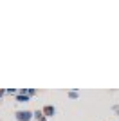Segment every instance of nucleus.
I'll use <instances>...</instances> for the list:
<instances>
[{
	"label": "nucleus",
	"mask_w": 119,
	"mask_h": 121,
	"mask_svg": "<svg viewBox=\"0 0 119 121\" xmlns=\"http://www.w3.org/2000/svg\"><path fill=\"white\" fill-rule=\"evenodd\" d=\"M4 94H5V91H0V98H2V96H4Z\"/></svg>",
	"instance_id": "obj_9"
},
{
	"label": "nucleus",
	"mask_w": 119,
	"mask_h": 121,
	"mask_svg": "<svg viewBox=\"0 0 119 121\" xmlns=\"http://www.w3.org/2000/svg\"><path fill=\"white\" fill-rule=\"evenodd\" d=\"M36 92H38L36 89H27V96H29V98H33V96H36Z\"/></svg>",
	"instance_id": "obj_7"
},
{
	"label": "nucleus",
	"mask_w": 119,
	"mask_h": 121,
	"mask_svg": "<svg viewBox=\"0 0 119 121\" xmlns=\"http://www.w3.org/2000/svg\"><path fill=\"white\" fill-rule=\"evenodd\" d=\"M69 98H70V99H78V98H79V91H74V89L69 91Z\"/></svg>",
	"instance_id": "obj_5"
},
{
	"label": "nucleus",
	"mask_w": 119,
	"mask_h": 121,
	"mask_svg": "<svg viewBox=\"0 0 119 121\" xmlns=\"http://www.w3.org/2000/svg\"><path fill=\"white\" fill-rule=\"evenodd\" d=\"M42 110H43V114H45V117H47V119H49V117H52V116L56 114V108H54L52 105H45Z\"/></svg>",
	"instance_id": "obj_2"
},
{
	"label": "nucleus",
	"mask_w": 119,
	"mask_h": 121,
	"mask_svg": "<svg viewBox=\"0 0 119 121\" xmlns=\"http://www.w3.org/2000/svg\"><path fill=\"white\" fill-rule=\"evenodd\" d=\"M33 116H34L36 121H47V117H45L43 110H34V112H33Z\"/></svg>",
	"instance_id": "obj_3"
},
{
	"label": "nucleus",
	"mask_w": 119,
	"mask_h": 121,
	"mask_svg": "<svg viewBox=\"0 0 119 121\" xmlns=\"http://www.w3.org/2000/svg\"><path fill=\"white\" fill-rule=\"evenodd\" d=\"M112 110H114L115 114H119V105H114V107H112Z\"/></svg>",
	"instance_id": "obj_8"
},
{
	"label": "nucleus",
	"mask_w": 119,
	"mask_h": 121,
	"mask_svg": "<svg viewBox=\"0 0 119 121\" xmlns=\"http://www.w3.org/2000/svg\"><path fill=\"white\" fill-rule=\"evenodd\" d=\"M29 99L31 98L27 96V94H18V96H16V101H18V103H29Z\"/></svg>",
	"instance_id": "obj_4"
},
{
	"label": "nucleus",
	"mask_w": 119,
	"mask_h": 121,
	"mask_svg": "<svg viewBox=\"0 0 119 121\" xmlns=\"http://www.w3.org/2000/svg\"><path fill=\"white\" fill-rule=\"evenodd\" d=\"M16 121H31V119H34V116H33V112L31 110H18L15 114Z\"/></svg>",
	"instance_id": "obj_1"
},
{
	"label": "nucleus",
	"mask_w": 119,
	"mask_h": 121,
	"mask_svg": "<svg viewBox=\"0 0 119 121\" xmlns=\"http://www.w3.org/2000/svg\"><path fill=\"white\" fill-rule=\"evenodd\" d=\"M5 94H7V96H18V91H16V89H7Z\"/></svg>",
	"instance_id": "obj_6"
}]
</instances>
